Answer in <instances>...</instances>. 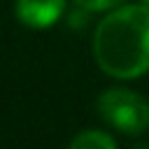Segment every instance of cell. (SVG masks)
<instances>
[{
  "mask_svg": "<svg viewBox=\"0 0 149 149\" xmlns=\"http://www.w3.org/2000/svg\"><path fill=\"white\" fill-rule=\"evenodd\" d=\"M93 58L114 79H135L149 72V5H121L95 26Z\"/></svg>",
  "mask_w": 149,
  "mask_h": 149,
  "instance_id": "6da1fadb",
  "label": "cell"
},
{
  "mask_svg": "<svg viewBox=\"0 0 149 149\" xmlns=\"http://www.w3.org/2000/svg\"><path fill=\"white\" fill-rule=\"evenodd\" d=\"M98 114L126 135L149 130V100L130 88H107L98 95Z\"/></svg>",
  "mask_w": 149,
  "mask_h": 149,
  "instance_id": "7a4b0ae2",
  "label": "cell"
},
{
  "mask_svg": "<svg viewBox=\"0 0 149 149\" xmlns=\"http://www.w3.org/2000/svg\"><path fill=\"white\" fill-rule=\"evenodd\" d=\"M63 12H65V0H16L14 2V14L19 23L33 30L51 28L54 23L61 21Z\"/></svg>",
  "mask_w": 149,
  "mask_h": 149,
  "instance_id": "3957f363",
  "label": "cell"
},
{
  "mask_svg": "<svg viewBox=\"0 0 149 149\" xmlns=\"http://www.w3.org/2000/svg\"><path fill=\"white\" fill-rule=\"evenodd\" d=\"M70 147L72 149H114L116 147V140L107 130L88 128V130H79L70 140Z\"/></svg>",
  "mask_w": 149,
  "mask_h": 149,
  "instance_id": "277c9868",
  "label": "cell"
},
{
  "mask_svg": "<svg viewBox=\"0 0 149 149\" xmlns=\"http://www.w3.org/2000/svg\"><path fill=\"white\" fill-rule=\"evenodd\" d=\"M74 2L88 12H112L121 5H126L128 0H74Z\"/></svg>",
  "mask_w": 149,
  "mask_h": 149,
  "instance_id": "5b68a950",
  "label": "cell"
},
{
  "mask_svg": "<svg viewBox=\"0 0 149 149\" xmlns=\"http://www.w3.org/2000/svg\"><path fill=\"white\" fill-rule=\"evenodd\" d=\"M142 2H144V5H149V0H142Z\"/></svg>",
  "mask_w": 149,
  "mask_h": 149,
  "instance_id": "8992f818",
  "label": "cell"
}]
</instances>
